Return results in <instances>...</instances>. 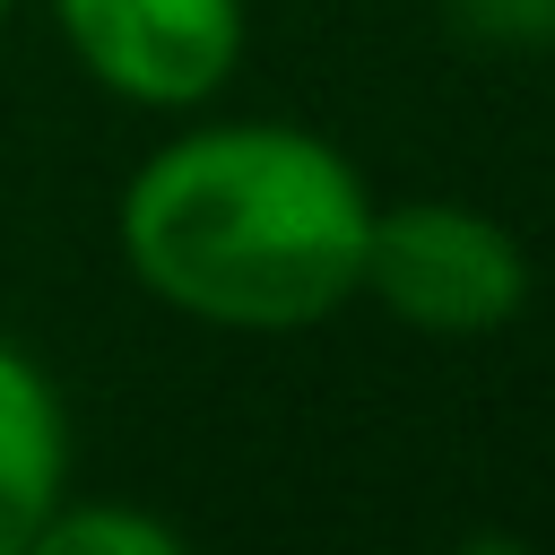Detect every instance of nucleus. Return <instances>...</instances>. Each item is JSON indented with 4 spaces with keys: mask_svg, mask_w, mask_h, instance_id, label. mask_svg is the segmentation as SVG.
Returning a JSON list of instances; mask_svg holds the SVG:
<instances>
[{
    "mask_svg": "<svg viewBox=\"0 0 555 555\" xmlns=\"http://www.w3.org/2000/svg\"><path fill=\"white\" fill-rule=\"evenodd\" d=\"M373 191L304 121H191L113 208L121 269L208 330H312L356 304Z\"/></svg>",
    "mask_w": 555,
    "mask_h": 555,
    "instance_id": "f257e3e1",
    "label": "nucleus"
},
{
    "mask_svg": "<svg viewBox=\"0 0 555 555\" xmlns=\"http://www.w3.org/2000/svg\"><path fill=\"white\" fill-rule=\"evenodd\" d=\"M356 295H373L399 330L486 338L529 304V251L503 217L468 199H399V208L373 199Z\"/></svg>",
    "mask_w": 555,
    "mask_h": 555,
    "instance_id": "f03ea898",
    "label": "nucleus"
},
{
    "mask_svg": "<svg viewBox=\"0 0 555 555\" xmlns=\"http://www.w3.org/2000/svg\"><path fill=\"white\" fill-rule=\"evenodd\" d=\"M52 35L87 87L139 113H199L251 43L243 0H52Z\"/></svg>",
    "mask_w": 555,
    "mask_h": 555,
    "instance_id": "7ed1b4c3",
    "label": "nucleus"
},
{
    "mask_svg": "<svg viewBox=\"0 0 555 555\" xmlns=\"http://www.w3.org/2000/svg\"><path fill=\"white\" fill-rule=\"evenodd\" d=\"M69 494V408L52 373L0 330V555H35V529Z\"/></svg>",
    "mask_w": 555,
    "mask_h": 555,
    "instance_id": "20e7f679",
    "label": "nucleus"
},
{
    "mask_svg": "<svg viewBox=\"0 0 555 555\" xmlns=\"http://www.w3.org/2000/svg\"><path fill=\"white\" fill-rule=\"evenodd\" d=\"M35 555H182V529L130 503H78V486L35 529Z\"/></svg>",
    "mask_w": 555,
    "mask_h": 555,
    "instance_id": "39448f33",
    "label": "nucleus"
},
{
    "mask_svg": "<svg viewBox=\"0 0 555 555\" xmlns=\"http://www.w3.org/2000/svg\"><path fill=\"white\" fill-rule=\"evenodd\" d=\"M9 17H17V0H0V35H9Z\"/></svg>",
    "mask_w": 555,
    "mask_h": 555,
    "instance_id": "423d86ee",
    "label": "nucleus"
}]
</instances>
